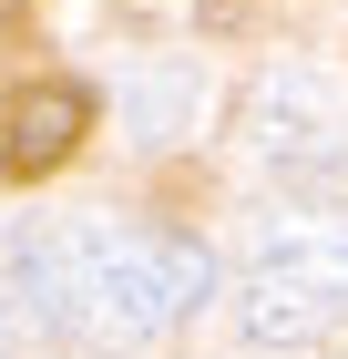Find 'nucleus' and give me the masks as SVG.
<instances>
[{
	"mask_svg": "<svg viewBox=\"0 0 348 359\" xmlns=\"http://www.w3.org/2000/svg\"><path fill=\"white\" fill-rule=\"evenodd\" d=\"M11 277H21L31 318L82 349H154L215 298V257L144 216L31 226V236H11Z\"/></svg>",
	"mask_w": 348,
	"mask_h": 359,
	"instance_id": "1",
	"label": "nucleus"
},
{
	"mask_svg": "<svg viewBox=\"0 0 348 359\" xmlns=\"http://www.w3.org/2000/svg\"><path fill=\"white\" fill-rule=\"evenodd\" d=\"M236 329L256 349H318L348 329V216L287 205L256 226V247L236 267Z\"/></svg>",
	"mask_w": 348,
	"mask_h": 359,
	"instance_id": "2",
	"label": "nucleus"
},
{
	"mask_svg": "<svg viewBox=\"0 0 348 359\" xmlns=\"http://www.w3.org/2000/svg\"><path fill=\"white\" fill-rule=\"evenodd\" d=\"M246 144H256V165L287 175V185H307V175H338L348 165V113L328 103L318 72H267V83L246 93Z\"/></svg>",
	"mask_w": 348,
	"mask_h": 359,
	"instance_id": "3",
	"label": "nucleus"
},
{
	"mask_svg": "<svg viewBox=\"0 0 348 359\" xmlns=\"http://www.w3.org/2000/svg\"><path fill=\"white\" fill-rule=\"evenodd\" d=\"M82 134H92V93H82V83L11 93V113H0V175H52Z\"/></svg>",
	"mask_w": 348,
	"mask_h": 359,
	"instance_id": "4",
	"label": "nucleus"
},
{
	"mask_svg": "<svg viewBox=\"0 0 348 359\" xmlns=\"http://www.w3.org/2000/svg\"><path fill=\"white\" fill-rule=\"evenodd\" d=\"M0 359H11V329H0Z\"/></svg>",
	"mask_w": 348,
	"mask_h": 359,
	"instance_id": "5",
	"label": "nucleus"
}]
</instances>
